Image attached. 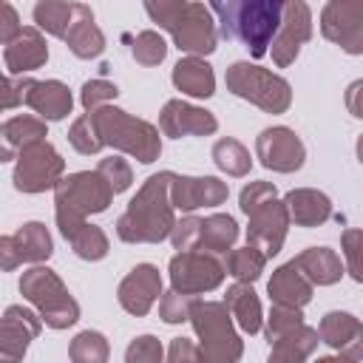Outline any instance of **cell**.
I'll return each instance as SVG.
<instances>
[{"label": "cell", "instance_id": "obj_1", "mask_svg": "<svg viewBox=\"0 0 363 363\" xmlns=\"http://www.w3.org/2000/svg\"><path fill=\"white\" fill-rule=\"evenodd\" d=\"M173 173H153L136 196L128 201V210L116 218V235L125 244H159L170 238L176 227V207L170 201Z\"/></svg>", "mask_w": 363, "mask_h": 363}, {"label": "cell", "instance_id": "obj_2", "mask_svg": "<svg viewBox=\"0 0 363 363\" xmlns=\"http://www.w3.org/2000/svg\"><path fill=\"white\" fill-rule=\"evenodd\" d=\"M286 0H210L218 17V31L227 40H238L250 57H264L281 28Z\"/></svg>", "mask_w": 363, "mask_h": 363}, {"label": "cell", "instance_id": "obj_3", "mask_svg": "<svg viewBox=\"0 0 363 363\" xmlns=\"http://www.w3.org/2000/svg\"><path fill=\"white\" fill-rule=\"evenodd\" d=\"M241 213L250 218L247 224V244L258 247L267 258L278 255L286 230H289V213L284 199H278V190L272 182H250L238 196Z\"/></svg>", "mask_w": 363, "mask_h": 363}, {"label": "cell", "instance_id": "obj_4", "mask_svg": "<svg viewBox=\"0 0 363 363\" xmlns=\"http://www.w3.org/2000/svg\"><path fill=\"white\" fill-rule=\"evenodd\" d=\"M102 142L119 153H128L133 159H139L142 164H150L159 159L162 153V136L159 128L150 125L147 119L130 116L128 111L116 108V105H102L96 111H88Z\"/></svg>", "mask_w": 363, "mask_h": 363}, {"label": "cell", "instance_id": "obj_5", "mask_svg": "<svg viewBox=\"0 0 363 363\" xmlns=\"http://www.w3.org/2000/svg\"><path fill=\"white\" fill-rule=\"evenodd\" d=\"M233 312L224 301H196L190 312L193 332L201 346V357L210 363H235L244 352V340L233 326Z\"/></svg>", "mask_w": 363, "mask_h": 363}, {"label": "cell", "instance_id": "obj_6", "mask_svg": "<svg viewBox=\"0 0 363 363\" xmlns=\"http://www.w3.org/2000/svg\"><path fill=\"white\" fill-rule=\"evenodd\" d=\"M20 292L40 312L43 323L51 329H68L79 320V303L71 298L62 278L43 264H34L31 269L23 272Z\"/></svg>", "mask_w": 363, "mask_h": 363}, {"label": "cell", "instance_id": "obj_7", "mask_svg": "<svg viewBox=\"0 0 363 363\" xmlns=\"http://www.w3.org/2000/svg\"><path fill=\"white\" fill-rule=\"evenodd\" d=\"M224 82L227 91H233L235 96L252 102L267 113H286L292 105V85L281 74H272L255 62L247 60L233 62L224 74Z\"/></svg>", "mask_w": 363, "mask_h": 363}, {"label": "cell", "instance_id": "obj_8", "mask_svg": "<svg viewBox=\"0 0 363 363\" xmlns=\"http://www.w3.org/2000/svg\"><path fill=\"white\" fill-rule=\"evenodd\" d=\"M113 187L105 182L99 170H79L68 173L57 182L54 187V216H82L88 218L91 213H105L108 204L113 201Z\"/></svg>", "mask_w": 363, "mask_h": 363}, {"label": "cell", "instance_id": "obj_9", "mask_svg": "<svg viewBox=\"0 0 363 363\" xmlns=\"http://www.w3.org/2000/svg\"><path fill=\"white\" fill-rule=\"evenodd\" d=\"M65 159L57 153V147L48 139H37L26 145L17 153L14 164V187L20 193H45L54 190L57 182L62 179Z\"/></svg>", "mask_w": 363, "mask_h": 363}, {"label": "cell", "instance_id": "obj_10", "mask_svg": "<svg viewBox=\"0 0 363 363\" xmlns=\"http://www.w3.org/2000/svg\"><path fill=\"white\" fill-rule=\"evenodd\" d=\"M167 272H170V286L190 295H204L218 289L227 275L224 261L207 250H179L170 258Z\"/></svg>", "mask_w": 363, "mask_h": 363}, {"label": "cell", "instance_id": "obj_11", "mask_svg": "<svg viewBox=\"0 0 363 363\" xmlns=\"http://www.w3.org/2000/svg\"><path fill=\"white\" fill-rule=\"evenodd\" d=\"M167 34L173 37L176 48L184 54H196V57H207L216 51L218 43V31L213 23V11L204 3L187 0L184 9L179 11V17L170 23Z\"/></svg>", "mask_w": 363, "mask_h": 363}, {"label": "cell", "instance_id": "obj_12", "mask_svg": "<svg viewBox=\"0 0 363 363\" xmlns=\"http://www.w3.org/2000/svg\"><path fill=\"white\" fill-rule=\"evenodd\" d=\"M320 34L346 54H363V0H332L320 11Z\"/></svg>", "mask_w": 363, "mask_h": 363}, {"label": "cell", "instance_id": "obj_13", "mask_svg": "<svg viewBox=\"0 0 363 363\" xmlns=\"http://www.w3.org/2000/svg\"><path fill=\"white\" fill-rule=\"evenodd\" d=\"M255 156L261 159V164L267 170L275 173H295L303 167L306 159V147L301 142V136L286 128V125H272L264 128L255 139Z\"/></svg>", "mask_w": 363, "mask_h": 363}, {"label": "cell", "instance_id": "obj_14", "mask_svg": "<svg viewBox=\"0 0 363 363\" xmlns=\"http://www.w3.org/2000/svg\"><path fill=\"white\" fill-rule=\"evenodd\" d=\"M54 252V241L45 224L26 221L17 233L0 238V267L11 272L20 264H43Z\"/></svg>", "mask_w": 363, "mask_h": 363}, {"label": "cell", "instance_id": "obj_15", "mask_svg": "<svg viewBox=\"0 0 363 363\" xmlns=\"http://www.w3.org/2000/svg\"><path fill=\"white\" fill-rule=\"evenodd\" d=\"M309 37H312V9L306 6V0H286L281 28H278V34L269 45V54H272L275 65L278 68L292 65L301 45L309 43Z\"/></svg>", "mask_w": 363, "mask_h": 363}, {"label": "cell", "instance_id": "obj_16", "mask_svg": "<svg viewBox=\"0 0 363 363\" xmlns=\"http://www.w3.org/2000/svg\"><path fill=\"white\" fill-rule=\"evenodd\" d=\"M43 318L40 312H31L28 306H9L0 320V360L3 363H17L26 357L28 343L40 335Z\"/></svg>", "mask_w": 363, "mask_h": 363}, {"label": "cell", "instance_id": "obj_17", "mask_svg": "<svg viewBox=\"0 0 363 363\" xmlns=\"http://www.w3.org/2000/svg\"><path fill=\"white\" fill-rule=\"evenodd\" d=\"M162 298V275L153 264H136L116 286V301L128 315H147Z\"/></svg>", "mask_w": 363, "mask_h": 363}, {"label": "cell", "instance_id": "obj_18", "mask_svg": "<svg viewBox=\"0 0 363 363\" xmlns=\"http://www.w3.org/2000/svg\"><path fill=\"white\" fill-rule=\"evenodd\" d=\"M230 196L227 182L216 176H179L173 173L170 182V201L182 213H193L199 207H218Z\"/></svg>", "mask_w": 363, "mask_h": 363}, {"label": "cell", "instance_id": "obj_19", "mask_svg": "<svg viewBox=\"0 0 363 363\" xmlns=\"http://www.w3.org/2000/svg\"><path fill=\"white\" fill-rule=\"evenodd\" d=\"M159 130L170 139L182 136H213L218 130V119L184 99H167L162 113H159Z\"/></svg>", "mask_w": 363, "mask_h": 363}, {"label": "cell", "instance_id": "obj_20", "mask_svg": "<svg viewBox=\"0 0 363 363\" xmlns=\"http://www.w3.org/2000/svg\"><path fill=\"white\" fill-rule=\"evenodd\" d=\"M320 343L335 349L337 357L343 360H363V323L340 309H332L320 318L318 323Z\"/></svg>", "mask_w": 363, "mask_h": 363}, {"label": "cell", "instance_id": "obj_21", "mask_svg": "<svg viewBox=\"0 0 363 363\" xmlns=\"http://www.w3.org/2000/svg\"><path fill=\"white\" fill-rule=\"evenodd\" d=\"M6 74H31L48 62V43L37 26H23V31L3 48Z\"/></svg>", "mask_w": 363, "mask_h": 363}, {"label": "cell", "instance_id": "obj_22", "mask_svg": "<svg viewBox=\"0 0 363 363\" xmlns=\"http://www.w3.org/2000/svg\"><path fill=\"white\" fill-rule=\"evenodd\" d=\"M57 227L62 233V238L71 244V250L82 258V261H102L111 250L108 235L102 233V227L91 224L82 216H60Z\"/></svg>", "mask_w": 363, "mask_h": 363}, {"label": "cell", "instance_id": "obj_23", "mask_svg": "<svg viewBox=\"0 0 363 363\" xmlns=\"http://www.w3.org/2000/svg\"><path fill=\"white\" fill-rule=\"evenodd\" d=\"M62 40H65L68 51L79 60H94L105 51V34L94 23V11L85 3H74V17H71V26Z\"/></svg>", "mask_w": 363, "mask_h": 363}, {"label": "cell", "instance_id": "obj_24", "mask_svg": "<svg viewBox=\"0 0 363 363\" xmlns=\"http://www.w3.org/2000/svg\"><path fill=\"white\" fill-rule=\"evenodd\" d=\"M26 105L37 116H43L45 122H60V119H65L71 113L74 96H71L68 85L60 82V79H34Z\"/></svg>", "mask_w": 363, "mask_h": 363}, {"label": "cell", "instance_id": "obj_25", "mask_svg": "<svg viewBox=\"0 0 363 363\" xmlns=\"http://www.w3.org/2000/svg\"><path fill=\"white\" fill-rule=\"evenodd\" d=\"M289 221L298 227H320L332 218V201L315 187H295L284 196Z\"/></svg>", "mask_w": 363, "mask_h": 363}, {"label": "cell", "instance_id": "obj_26", "mask_svg": "<svg viewBox=\"0 0 363 363\" xmlns=\"http://www.w3.org/2000/svg\"><path fill=\"white\" fill-rule=\"evenodd\" d=\"M312 289H315V284L295 267V261L281 264V267L272 272L269 284H267V292H269L272 303L301 306V309L312 301Z\"/></svg>", "mask_w": 363, "mask_h": 363}, {"label": "cell", "instance_id": "obj_27", "mask_svg": "<svg viewBox=\"0 0 363 363\" xmlns=\"http://www.w3.org/2000/svg\"><path fill=\"white\" fill-rule=\"evenodd\" d=\"M173 85L193 96V99H207L216 94V74H213V65L204 60V57H196V54H187L182 57L176 65H173Z\"/></svg>", "mask_w": 363, "mask_h": 363}, {"label": "cell", "instance_id": "obj_28", "mask_svg": "<svg viewBox=\"0 0 363 363\" xmlns=\"http://www.w3.org/2000/svg\"><path fill=\"white\" fill-rule=\"evenodd\" d=\"M292 261L315 286H332L346 272V267L340 264V255L329 247H306Z\"/></svg>", "mask_w": 363, "mask_h": 363}, {"label": "cell", "instance_id": "obj_29", "mask_svg": "<svg viewBox=\"0 0 363 363\" xmlns=\"http://www.w3.org/2000/svg\"><path fill=\"white\" fill-rule=\"evenodd\" d=\"M224 303L230 306V312H233V318H235V323H238L241 332L258 335L264 329V309H261V301H258L252 284L235 281L233 286H227Z\"/></svg>", "mask_w": 363, "mask_h": 363}, {"label": "cell", "instance_id": "obj_30", "mask_svg": "<svg viewBox=\"0 0 363 363\" xmlns=\"http://www.w3.org/2000/svg\"><path fill=\"white\" fill-rule=\"evenodd\" d=\"M45 136H48V130H45V119H43V116L20 113V116L6 119L3 128H0V139H3L0 156H3V162L17 159V153H20L26 145H31V142H37V139H45Z\"/></svg>", "mask_w": 363, "mask_h": 363}, {"label": "cell", "instance_id": "obj_31", "mask_svg": "<svg viewBox=\"0 0 363 363\" xmlns=\"http://www.w3.org/2000/svg\"><path fill=\"white\" fill-rule=\"evenodd\" d=\"M318 343H320V332L315 326L301 323L292 332H286L269 343V360L272 363H301L318 349Z\"/></svg>", "mask_w": 363, "mask_h": 363}, {"label": "cell", "instance_id": "obj_32", "mask_svg": "<svg viewBox=\"0 0 363 363\" xmlns=\"http://www.w3.org/2000/svg\"><path fill=\"white\" fill-rule=\"evenodd\" d=\"M238 241V224L230 213H213L207 218H201V241H199V250H207V252H227L233 250V244Z\"/></svg>", "mask_w": 363, "mask_h": 363}, {"label": "cell", "instance_id": "obj_33", "mask_svg": "<svg viewBox=\"0 0 363 363\" xmlns=\"http://www.w3.org/2000/svg\"><path fill=\"white\" fill-rule=\"evenodd\" d=\"M224 261V269H227V275H233L235 281H247V284H252V281H258L261 278V272H264V267H267V255L258 250V247H252V244H247V247H233V250H227V255L221 258Z\"/></svg>", "mask_w": 363, "mask_h": 363}, {"label": "cell", "instance_id": "obj_34", "mask_svg": "<svg viewBox=\"0 0 363 363\" xmlns=\"http://www.w3.org/2000/svg\"><path fill=\"white\" fill-rule=\"evenodd\" d=\"M74 17V3L71 0H37L34 6V26L51 37H65L68 26Z\"/></svg>", "mask_w": 363, "mask_h": 363}, {"label": "cell", "instance_id": "obj_35", "mask_svg": "<svg viewBox=\"0 0 363 363\" xmlns=\"http://www.w3.org/2000/svg\"><path fill=\"white\" fill-rule=\"evenodd\" d=\"M213 162H216V167L224 170L227 176H247L250 167H252L250 150H247L238 139H233V136H224V139H218V142L213 145Z\"/></svg>", "mask_w": 363, "mask_h": 363}, {"label": "cell", "instance_id": "obj_36", "mask_svg": "<svg viewBox=\"0 0 363 363\" xmlns=\"http://www.w3.org/2000/svg\"><path fill=\"white\" fill-rule=\"evenodd\" d=\"M108 354H111L108 340H105V335L96 332V329L79 332V335L71 340V346H68V357H71L74 363H105Z\"/></svg>", "mask_w": 363, "mask_h": 363}, {"label": "cell", "instance_id": "obj_37", "mask_svg": "<svg viewBox=\"0 0 363 363\" xmlns=\"http://www.w3.org/2000/svg\"><path fill=\"white\" fill-rule=\"evenodd\" d=\"M68 142H71V147H74L77 153H82V156L99 153V150L105 147V142H102V136H99V130H96L91 113H82V116H77V119L71 122V128H68Z\"/></svg>", "mask_w": 363, "mask_h": 363}, {"label": "cell", "instance_id": "obj_38", "mask_svg": "<svg viewBox=\"0 0 363 363\" xmlns=\"http://www.w3.org/2000/svg\"><path fill=\"white\" fill-rule=\"evenodd\" d=\"M196 301H199V295L179 292L170 286V292H162V298H159V318L164 323H184V320H190Z\"/></svg>", "mask_w": 363, "mask_h": 363}, {"label": "cell", "instance_id": "obj_39", "mask_svg": "<svg viewBox=\"0 0 363 363\" xmlns=\"http://www.w3.org/2000/svg\"><path fill=\"white\" fill-rule=\"evenodd\" d=\"M301 323H303V312H301V306H284V303H275V306L269 309V315L264 318V335H267V340L272 343V340H278L281 335L292 332V329L301 326Z\"/></svg>", "mask_w": 363, "mask_h": 363}, {"label": "cell", "instance_id": "obj_40", "mask_svg": "<svg viewBox=\"0 0 363 363\" xmlns=\"http://www.w3.org/2000/svg\"><path fill=\"white\" fill-rule=\"evenodd\" d=\"M133 60L139 62V65H159L164 57H167V43H164V37L159 34V31H139L136 34V40H133Z\"/></svg>", "mask_w": 363, "mask_h": 363}, {"label": "cell", "instance_id": "obj_41", "mask_svg": "<svg viewBox=\"0 0 363 363\" xmlns=\"http://www.w3.org/2000/svg\"><path fill=\"white\" fill-rule=\"evenodd\" d=\"M340 247H343V258H346V272L363 284V230H343L340 235Z\"/></svg>", "mask_w": 363, "mask_h": 363}, {"label": "cell", "instance_id": "obj_42", "mask_svg": "<svg viewBox=\"0 0 363 363\" xmlns=\"http://www.w3.org/2000/svg\"><path fill=\"white\" fill-rule=\"evenodd\" d=\"M116 96H119V88L108 79H88L79 91V102H82L85 111H96V108L113 102Z\"/></svg>", "mask_w": 363, "mask_h": 363}, {"label": "cell", "instance_id": "obj_43", "mask_svg": "<svg viewBox=\"0 0 363 363\" xmlns=\"http://www.w3.org/2000/svg\"><path fill=\"white\" fill-rule=\"evenodd\" d=\"M96 170L105 176V182L113 187V193H125L133 182V170L130 164L122 159V156H108V159H99Z\"/></svg>", "mask_w": 363, "mask_h": 363}, {"label": "cell", "instance_id": "obj_44", "mask_svg": "<svg viewBox=\"0 0 363 363\" xmlns=\"http://www.w3.org/2000/svg\"><path fill=\"white\" fill-rule=\"evenodd\" d=\"M162 357H164V349H162L159 337H153V335H139L125 349L128 363H159Z\"/></svg>", "mask_w": 363, "mask_h": 363}, {"label": "cell", "instance_id": "obj_45", "mask_svg": "<svg viewBox=\"0 0 363 363\" xmlns=\"http://www.w3.org/2000/svg\"><path fill=\"white\" fill-rule=\"evenodd\" d=\"M34 79L26 77V74H6L3 77V111H11L17 105H26L28 99V91H31Z\"/></svg>", "mask_w": 363, "mask_h": 363}, {"label": "cell", "instance_id": "obj_46", "mask_svg": "<svg viewBox=\"0 0 363 363\" xmlns=\"http://www.w3.org/2000/svg\"><path fill=\"white\" fill-rule=\"evenodd\" d=\"M199 241H201V218L187 216V218L176 221V227L170 233V244L176 250H199Z\"/></svg>", "mask_w": 363, "mask_h": 363}, {"label": "cell", "instance_id": "obj_47", "mask_svg": "<svg viewBox=\"0 0 363 363\" xmlns=\"http://www.w3.org/2000/svg\"><path fill=\"white\" fill-rule=\"evenodd\" d=\"M145 3V11H147V17L159 26V28H170V23L179 17V11L184 9V3L187 0H142Z\"/></svg>", "mask_w": 363, "mask_h": 363}, {"label": "cell", "instance_id": "obj_48", "mask_svg": "<svg viewBox=\"0 0 363 363\" xmlns=\"http://www.w3.org/2000/svg\"><path fill=\"white\" fill-rule=\"evenodd\" d=\"M167 360L170 363H193V360H204L201 357V346H196L187 337H173L170 349H167Z\"/></svg>", "mask_w": 363, "mask_h": 363}, {"label": "cell", "instance_id": "obj_49", "mask_svg": "<svg viewBox=\"0 0 363 363\" xmlns=\"http://www.w3.org/2000/svg\"><path fill=\"white\" fill-rule=\"evenodd\" d=\"M0 9H3V28H0V40H3V45H6V43H11V40L23 31V26H20V17H17V11H14V6H11L9 0H3V3H0Z\"/></svg>", "mask_w": 363, "mask_h": 363}, {"label": "cell", "instance_id": "obj_50", "mask_svg": "<svg viewBox=\"0 0 363 363\" xmlns=\"http://www.w3.org/2000/svg\"><path fill=\"white\" fill-rule=\"evenodd\" d=\"M343 102H346V111L357 119H363V79H354L349 82L346 94H343Z\"/></svg>", "mask_w": 363, "mask_h": 363}, {"label": "cell", "instance_id": "obj_51", "mask_svg": "<svg viewBox=\"0 0 363 363\" xmlns=\"http://www.w3.org/2000/svg\"><path fill=\"white\" fill-rule=\"evenodd\" d=\"M354 150H357V162L363 164V133L357 136V145H354Z\"/></svg>", "mask_w": 363, "mask_h": 363}, {"label": "cell", "instance_id": "obj_52", "mask_svg": "<svg viewBox=\"0 0 363 363\" xmlns=\"http://www.w3.org/2000/svg\"><path fill=\"white\" fill-rule=\"evenodd\" d=\"M326 3H332V0H326Z\"/></svg>", "mask_w": 363, "mask_h": 363}]
</instances>
